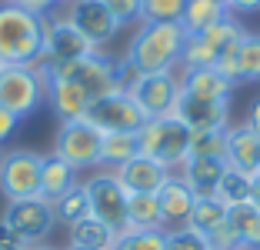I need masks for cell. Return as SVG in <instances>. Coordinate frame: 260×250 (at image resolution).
<instances>
[{
    "mask_svg": "<svg viewBox=\"0 0 260 250\" xmlns=\"http://www.w3.org/2000/svg\"><path fill=\"white\" fill-rule=\"evenodd\" d=\"M190 137H193V130L177 114H170V117H153V120H147L144 127L137 130V144H140V153H144V157L160 160L164 167H170L177 174V170L184 167V160L190 157Z\"/></svg>",
    "mask_w": 260,
    "mask_h": 250,
    "instance_id": "4",
    "label": "cell"
},
{
    "mask_svg": "<svg viewBox=\"0 0 260 250\" xmlns=\"http://www.w3.org/2000/svg\"><path fill=\"white\" fill-rule=\"evenodd\" d=\"M100 144H104V134L87 117H80V120H63L57 127L54 150L50 153L67 160L77 174H80V170H97L100 167Z\"/></svg>",
    "mask_w": 260,
    "mask_h": 250,
    "instance_id": "6",
    "label": "cell"
},
{
    "mask_svg": "<svg viewBox=\"0 0 260 250\" xmlns=\"http://www.w3.org/2000/svg\"><path fill=\"white\" fill-rule=\"evenodd\" d=\"M17 127H20V120H17L10 110H4V107H0V147H4L10 137L17 134Z\"/></svg>",
    "mask_w": 260,
    "mask_h": 250,
    "instance_id": "37",
    "label": "cell"
},
{
    "mask_svg": "<svg viewBox=\"0 0 260 250\" xmlns=\"http://www.w3.org/2000/svg\"><path fill=\"white\" fill-rule=\"evenodd\" d=\"M250 180L253 177L240 174V170H223L220 183H217V194L214 197L227 207H237V204H250Z\"/></svg>",
    "mask_w": 260,
    "mask_h": 250,
    "instance_id": "31",
    "label": "cell"
},
{
    "mask_svg": "<svg viewBox=\"0 0 260 250\" xmlns=\"http://www.w3.org/2000/svg\"><path fill=\"white\" fill-rule=\"evenodd\" d=\"M227 210H230V207L220 204L217 197H197V204H193V210H190V220H187V227H193L197 234L210 237V234H217V230L227 224Z\"/></svg>",
    "mask_w": 260,
    "mask_h": 250,
    "instance_id": "28",
    "label": "cell"
},
{
    "mask_svg": "<svg viewBox=\"0 0 260 250\" xmlns=\"http://www.w3.org/2000/svg\"><path fill=\"white\" fill-rule=\"evenodd\" d=\"M187 0H144L140 20H157V23H180Z\"/></svg>",
    "mask_w": 260,
    "mask_h": 250,
    "instance_id": "33",
    "label": "cell"
},
{
    "mask_svg": "<svg viewBox=\"0 0 260 250\" xmlns=\"http://www.w3.org/2000/svg\"><path fill=\"white\" fill-rule=\"evenodd\" d=\"M167 250H214V247L193 227H170L167 230Z\"/></svg>",
    "mask_w": 260,
    "mask_h": 250,
    "instance_id": "35",
    "label": "cell"
},
{
    "mask_svg": "<svg viewBox=\"0 0 260 250\" xmlns=\"http://www.w3.org/2000/svg\"><path fill=\"white\" fill-rule=\"evenodd\" d=\"M40 74H44V80H57V77L77 80L90 93V100L110 97V93H127L130 83L137 80V70L130 67L123 57H110L104 50H93V53H87L84 60L63 64V67H40Z\"/></svg>",
    "mask_w": 260,
    "mask_h": 250,
    "instance_id": "1",
    "label": "cell"
},
{
    "mask_svg": "<svg viewBox=\"0 0 260 250\" xmlns=\"http://www.w3.org/2000/svg\"><path fill=\"white\" fill-rule=\"evenodd\" d=\"M244 27H240L237 17H227L217 27L197 34V37H187L184 44V57H180V67L184 70H197V67H217V57L227 50L234 40L244 37Z\"/></svg>",
    "mask_w": 260,
    "mask_h": 250,
    "instance_id": "11",
    "label": "cell"
},
{
    "mask_svg": "<svg viewBox=\"0 0 260 250\" xmlns=\"http://www.w3.org/2000/svg\"><path fill=\"white\" fill-rule=\"evenodd\" d=\"M260 80V34H244L237 50V83Z\"/></svg>",
    "mask_w": 260,
    "mask_h": 250,
    "instance_id": "30",
    "label": "cell"
},
{
    "mask_svg": "<svg viewBox=\"0 0 260 250\" xmlns=\"http://www.w3.org/2000/svg\"><path fill=\"white\" fill-rule=\"evenodd\" d=\"M67 17L97 50H104V44H110L120 34V23L114 20V14L107 10L104 0H74L67 7Z\"/></svg>",
    "mask_w": 260,
    "mask_h": 250,
    "instance_id": "14",
    "label": "cell"
},
{
    "mask_svg": "<svg viewBox=\"0 0 260 250\" xmlns=\"http://www.w3.org/2000/svg\"><path fill=\"white\" fill-rule=\"evenodd\" d=\"M87 190V200H90V217H97L100 224H107L114 234L127 230V200L130 194L123 190V183L117 180L114 170H104L97 167V174L80 180Z\"/></svg>",
    "mask_w": 260,
    "mask_h": 250,
    "instance_id": "8",
    "label": "cell"
},
{
    "mask_svg": "<svg viewBox=\"0 0 260 250\" xmlns=\"http://www.w3.org/2000/svg\"><path fill=\"white\" fill-rule=\"evenodd\" d=\"M244 123H247V127H250L253 134L260 137V97L250 104V110H247V120H244Z\"/></svg>",
    "mask_w": 260,
    "mask_h": 250,
    "instance_id": "41",
    "label": "cell"
},
{
    "mask_svg": "<svg viewBox=\"0 0 260 250\" xmlns=\"http://www.w3.org/2000/svg\"><path fill=\"white\" fill-rule=\"evenodd\" d=\"M174 114L180 117L193 134H197V130H227L230 127V100H200V97L184 93Z\"/></svg>",
    "mask_w": 260,
    "mask_h": 250,
    "instance_id": "16",
    "label": "cell"
},
{
    "mask_svg": "<svg viewBox=\"0 0 260 250\" xmlns=\"http://www.w3.org/2000/svg\"><path fill=\"white\" fill-rule=\"evenodd\" d=\"M184 93L200 100H230L234 83L217 67H197V70H184Z\"/></svg>",
    "mask_w": 260,
    "mask_h": 250,
    "instance_id": "22",
    "label": "cell"
},
{
    "mask_svg": "<svg viewBox=\"0 0 260 250\" xmlns=\"http://www.w3.org/2000/svg\"><path fill=\"white\" fill-rule=\"evenodd\" d=\"M140 153L137 134H104V144H100V167L104 170H120L123 164Z\"/></svg>",
    "mask_w": 260,
    "mask_h": 250,
    "instance_id": "26",
    "label": "cell"
},
{
    "mask_svg": "<svg viewBox=\"0 0 260 250\" xmlns=\"http://www.w3.org/2000/svg\"><path fill=\"white\" fill-rule=\"evenodd\" d=\"M127 230H167L157 194H130L127 200Z\"/></svg>",
    "mask_w": 260,
    "mask_h": 250,
    "instance_id": "24",
    "label": "cell"
},
{
    "mask_svg": "<svg viewBox=\"0 0 260 250\" xmlns=\"http://www.w3.org/2000/svg\"><path fill=\"white\" fill-rule=\"evenodd\" d=\"M47 104H50L54 117L63 123V120H80V117H87L93 100L77 80L57 77V80H47Z\"/></svg>",
    "mask_w": 260,
    "mask_h": 250,
    "instance_id": "18",
    "label": "cell"
},
{
    "mask_svg": "<svg viewBox=\"0 0 260 250\" xmlns=\"http://www.w3.org/2000/svg\"><path fill=\"white\" fill-rule=\"evenodd\" d=\"M87 120L100 130V134H137L147 123L144 110L134 104L130 93H110V97H100L90 104L87 110Z\"/></svg>",
    "mask_w": 260,
    "mask_h": 250,
    "instance_id": "13",
    "label": "cell"
},
{
    "mask_svg": "<svg viewBox=\"0 0 260 250\" xmlns=\"http://www.w3.org/2000/svg\"><path fill=\"white\" fill-rule=\"evenodd\" d=\"M223 164H227V170H240L247 177H253L260 170V137L247 123H230L227 127Z\"/></svg>",
    "mask_w": 260,
    "mask_h": 250,
    "instance_id": "17",
    "label": "cell"
},
{
    "mask_svg": "<svg viewBox=\"0 0 260 250\" xmlns=\"http://www.w3.org/2000/svg\"><path fill=\"white\" fill-rule=\"evenodd\" d=\"M230 17H244V14H260V0H227Z\"/></svg>",
    "mask_w": 260,
    "mask_h": 250,
    "instance_id": "39",
    "label": "cell"
},
{
    "mask_svg": "<svg viewBox=\"0 0 260 250\" xmlns=\"http://www.w3.org/2000/svg\"><path fill=\"white\" fill-rule=\"evenodd\" d=\"M54 217H57V224H63V227H74L77 220L90 217V200H87L84 183H77V187L67 190L60 200H54Z\"/></svg>",
    "mask_w": 260,
    "mask_h": 250,
    "instance_id": "29",
    "label": "cell"
},
{
    "mask_svg": "<svg viewBox=\"0 0 260 250\" xmlns=\"http://www.w3.org/2000/svg\"><path fill=\"white\" fill-rule=\"evenodd\" d=\"M250 204L260 210V170L253 174V180H250Z\"/></svg>",
    "mask_w": 260,
    "mask_h": 250,
    "instance_id": "42",
    "label": "cell"
},
{
    "mask_svg": "<svg viewBox=\"0 0 260 250\" xmlns=\"http://www.w3.org/2000/svg\"><path fill=\"white\" fill-rule=\"evenodd\" d=\"M4 4H20V0H4Z\"/></svg>",
    "mask_w": 260,
    "mask_h": 250,
    "instance_id": "46",
    "label": "cell"
},
{
    "mask_svg": "<svg viewBox=\"0 0 260 250\" xmlns=\"http://www.w3.org/2000/svg\"><path fill=\"white\" fill-rule=\"evenodd\" d=\"M47 104V80L37 64H4L0 70V107L17 120H27Z\"/></svg>",
    "mask_w": 260,
    "mask_h": 250,
    "instance_id": "5",
    "label": "cell"
},
{
    "mask_svg": "<svg viewBox=\"0 0 260 250\" xmlns=\"http://www.w3.org/2000/svg\"><path fill=\"white\" fill-rule=\"evenodd\" d=\"M220 4H223V7H227V0H220Z\"/></svg>",
    "mask_w": 260,
    "mask_h": 250,
    "instance_id": "47",
    "label": "cell"
},
{
    "mask_svg": "<svg viewBox=\"0 0 260 250\" xmlns=\"http://www.w3.org/2000/svg\"><path fill=\"white\" fill-rule=\"evenodd\" d=\"M223 170H227V164L220 157H187L184 167L177 170V177L187 183L193 197H214Z\"/></svg>",
    "mask_w": 260,
    "mask_h": 250,
    "instance_id": "19",
    "label": "cell"
},
{
    "mask_svg": "<svg viewBox=\"0 0 260 250\" xmlns=\"http://www.w3.org/2000/svg\"><path fill=\"white\" fill-rule=\"evenodd\" d=\"M27 250H54V247H47V243H34V247H27Z\"/></svg>",
    "mask_w": 260,
    "mask_h": 250,
    "instance_id": "43",
    "label": "cell"
},
{
    "mask_svg": "<svg viewBox=\"0 0 260 250\" xmlns=\"http://www.w3.org/2000/svg\"><path fill=\"white\" fill-rule=\"evenodd\" d=\"M57 4H67V7H70V4H74V0H57Z\"/></svg>",
    "mask_w": 260,
    "mask_h": 250,
    "instance_id": "45",
    "label": "cell"
},
{
    "mask_svg": "<svg viewBox=\"0 0 260 250\" xmlns=\"http://www.w3.org/2000/svg\"><path fill=\"white\" fill-rule=\"evenodd\" d=\"M0 70H4V60H0Z\"/></svg>",
    "mask_w": 260,
    "mask_h": 250,
    "instance_id": "49",
    "label": "cell"
},
{
    "mask_svg": "<svg viewBox=\"0 0 260 250\" xmlns=\"http://www.w3.org/2000/svg\"><path fill=\"white\" fill-rule=\"evenodd\" d=\"M114 174L123 183L127 194H160L174 180V170L170 167H164L160 160H153V157H144V153H137L130 164H123Z\"/></svg>",
    "mask_w": 260,
    "mask_h": 250,
    "instance_id": "15",
    "label": "cell"
},
{
    "mask_svg": "<svg viewBox=\"0 0 260 250\" xmlns=\"http://www.w3.org/2000/svg\"><path fill=\"white\" fill-rule=\"evenodd\" d=\"M114 250H167V230H123Z\"/></svg>",
    "mask_w": 260,
    "mask_h": 250,
    "instance_id": "32",
    "label": "cell"
},
{
    "mask_svg": "<svg viewBox=\"0 0 260 250\" xmlns=\"http://www.w3.org/2000/svg\"><path fill=\"white\" fill-rule=\"evenodd\" d=\"M114 240H117V234L107 227V224H100L97 217H84V220H77L74 227H70V243H74V247L114 250Z\"/></svg>",
    "mask_w": 260,
    "mask_h": 250,
    "instance_id": "27",
    "label": "cell"
},
{
    "mask_svg": "<svg viewBox=\"0 0 260 250\" xmlns=\"http://www.w3.org/2000/svg\"><path fill=\"white\" fill-rule=\"evenodd\" d=\"M130 97L144 110L147 120L153 117H170L184 97V77L177 70H157V74H137V80L130 83Z\"/></svg>",
    "mask_w": 260,
    "mask_h": 250,
    "instance_id": "7",
    "label": "cell"
},
{
    "mask_svg": "<svg viewBox=\"0 0 260 250\" xmlns=\"http://www.w3.org/2000/svg\"><path fill=\"white\" fill-rule=\"evenodd\" d=\"M187 34L180 23H157V20H140V27L130 37V47L123 60L137 74H157V70H177L184 57Z\"/></svg>",
    "mask_w": 260,
    "mask_h": 250,
    "instance_id": "2",
    "label": "cell"
},
{
    "mask_svg": "<svg viewBox=\"0 0 260 250\" xmlns=\"http://www.w3.org/2000/svg\"><path fill=\"white\" fill-rule=\"evenodd\" d=\"M97 47L77 30L70 17H47L44 30V53H40V67H63V64L84 60L87 53H93Z\"/></svg>",
    "mask_w": 260,
    "mask_h": 250,
    "instance_id": "10",
    "label": "cell"
},
{
    "mask_svg": "<svg viewBox=\"0 0 260 250\" xmlns=\"http://www.w3.org/2000/svg\"><path fill=\"white\" fill-rule=\"evenodd\" d=\"M0 157H4V147H0Z\"/></svg>",
    "mask_w": 260,
    "mask_h": 250,
    "instance_id": "48",
    "label": "cell"
},
{
    "mask_svg": "<svg viewBox=\"0 0 260 250\" xmlns=\"http://www.w3.org/2000/svg\"><path fill=\"white\" fill-rule=\"evenodd\" d=\"M230 10L223 7L220 0H187L184 17H180V27H184L187 37H197V34L217 27L220 20H227Z\"/></svg>",
    "mask_w": 260,
    "mask_h": 250,
    "instance_id": "23",
    "label": "cell"
},
{
    "mask_svg": "<svg viewBox=\"0 0 260 250\" xmlns=\"http://www.w3.org/2000/svg\"><path fill=\"white\" fill-rule=\"evenodd\" d=\"M4 224H7L10 230H14L17 237H20L27 247H34V243H44L47 234L54 230L57 217H54V204H47L44 197H30V200H14V204H7V210H4Z\"/></svg>",
    "mask_w": 260,
    "mask_h": 250,
    "instance_id": "12",
    "label": "cell"
},
{
    "mask_svg": "<svg viewBox=\"0 0 260 250\" xmlns=\"http://www.w3.org/2000/svg\"><path fill=\"white\" fill-rule=\"evenodd\" d=\"M20 7L30 10V14H37V17H47L50 10L57 7V0H20Z\"/></svg>",
    "mask_w": 260,
    "mask_h": 250,
    "instance_id": "40",
    "label": "cell"
},
{
    "mask_svg": "<svg viewBox=\"0 0 260 250\" xmlns=\"http://www.w3.org/2000/svg\"><path fill=\"white\" fill-rule=\"evenodd\" d=\"M157 197H160V210H164V227L167 230L170 227H187L190 210H193V204H197V197L187 190V183L174 174V180H170Z\"/></svg>",
    "mask_w": 260,
    "mask_h": 250,
    "instance_id": "21",
    "label": "cell"
},
{
    "mask_svg": "<svg viewBox=\"0 0 260 250\" xmlns=\"http://www.w3.org/2000/svg\"><path fill=\"white\" fill-rule=\"evenodd\" d=\"M67 250H87V247H74V243H70V247H67Z\"/></svg>",
    "mask_w": 260,
    "mask_h": 250,
    "instance_id": "44",
    "label": "cell"
},
{
    "mask_svg": "<svg viewBox=\"0 0 260 250\" xmlns=\"http://www.w3.org/2000/svg\"><path fill=\"white\" fill-rule=\"evenodd\" d=\"M0 250H27V243H23L4 220H0Z\"/></svg>",
    "mask_w": 260,
    "mask_h": 250,
    "instance_id": "38",
    "label": "cell"
},
{
    "mask_svg": "<svg viewBox=\"0 0 260 250\" xmlns=\"http://www.w3.org/2000/svg\"><path fill=\"white\" fill-rule=\"evenodd\" d=\"M47 17L23 10L20 4H0V60L40 64Z\"/></svg>",
    "mask_w": 260,
    "mask_h": 250,
    "instance_id": "3",
    "label": "cell"
},
{
    "mask_svg": "<svg viewBox=\"0 0 260 250\" xmlns=\"http://www.w3.org/2000/svg\"><path fill=\"white\" fill-rule=\"evenodd\" d=\"M77 183H80L77 180V170L67 160H60L57 153H44V164H40V197H44L47 204L60 200Z\"/></svg>",
    "mask_w": 260,
    "mask_h": 250,
    "instance_id": "20",
    "label": "cell"
},
{
    "mask_svg": "<svg viewBox=\"0 0 260 250\" xmlns=\"http://www.w3.org/2000/svg\"><path fill=\"white\" fill-rule=\"evenodd\" d=\"M227 224L244 250H260V210L253 204H237L227 210Z\"/></svg>",
    "mask_w": 260,
    "mask_h": 250,
    "instance_id": "25",
    "label": "cell"
},
{
    "mask_svg": "<svg viewBox=\"0 0 260 250\" xmlns=\"http://www.w3.org/2000/svg\"><path fill=\"white\" fill-rule=\"evenodd\" d=\"M104 4H107V10L114 14V20L120 23V27L140 23V7H144V0H104Z\"/></svg>",
    "mask_w": 260,
    "mask_h": 250,
    "instance_id": "36",
    "label": "cell"
},
{
    "mask_svg": "<svg viewBox=\"0 0 260 250\" xmlns=\"http://www.w3.org/2000/svg\"><path fill=\"white\" fill-rule=\"evenodd\" d=\"M227 150V130H197L190 137V157H220Z\"/></svg>",
    "mask_w": 260,
    "mask_h": 250,
    "instance_id": "34",
    "label": "cell"
},
{
    "mask_svg": "<svg viewBox=\"0 0 260 250\" xmlns=\"http://www.w3.org/2000/svg\"><path fill=\"white\" fill-rule=\"evenodd\" d=\"M40 164H44V153L37 150H23V147L4 150V157H0V194L7 204L40 197Z\"/></svg>",
    "mask_w": 260,
    "mask_h": 250,
    "instance_id": "9",
    "label": "cell"
}]
</instances>
